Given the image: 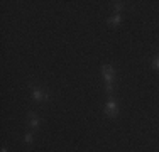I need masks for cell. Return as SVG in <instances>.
I'll return each mask as SVG.
<instances>
[{"instance_id": "4", "label": "cell", "mask_w": 159, "mask_h": 152, "mask_svg": "<svg viewBox=\"0 0 159 152\" xmlns=\"http://www.w3.org/2000/svg\"><path fill=\"white\" fill-rule=\"evenodd\" d=\"M27 127L31 130H39L43 127V118L39 115H36L34 112H29L27 113Z\"/></svg>"}, {"instance_id": "3", "label": "cell", "mask_w": 159, "mask_h": 152, "mask_svg": "<svg viewBox=\"0 0 159 152\" xmlns=\"http://www.w3.org/2000/svg\"><path fill=\"white\" fill-rule=\"evenodd\" d=\"M103 113H105V117L107 118H110V120H113V118H117L119 117V103H117V100H115V96H108V100L105 101V106H103Z\"/></svg>"}, {"instance_id": "1", "label": "cell", "mask_w": 159, "mask_h": 152, "mask_svg": "<svg viewBox=\"0 0 159 152\" xmlns=\"http://www.w3.org/2000/svg\"><path fill=\"white\" fill-rule=\"evenodd\" d=\"M102 79H103V88L108 96L113 95V88H115L117 81V71L112 64H102Z\"/></svg>"}, {"instance_id": "8", "label": "cell", "mask_w": 159, "mask_h": 152, "mask_svg": "<svg viewBox=\"0 0 159 152\" xmlns=\"http://www.w3.org/2000/svg\"><path fill=\"white\" fill-rule=\"evenodd\" d=\"M152 68H154L156 71H159V54H156V56L152 58Z\"/></svg>"}, {"instance_id": "9", "label": "cell", "mask_w": 159, "mask_h": 152, "mask_svg": "<svg viewBox=\"0 0 159 152\" xmlns=\"http://www.w3.org/2000/svg\"><path fill=\"white\" fill-rule=\"evenodd\" d=\"M0 152H7V147H2V150H0Z\"/></svg>"}, {"instance_id": "2", "label": "cell", "mask_w": 159, "mask_h": 152, "mask_svg": "<svg viewBox=\"0 0 159 152\" xmlns=\"http://www.w3.org/2000/svg\"><path fill=\"white\" fill-rule=\"evenodd\" d=\"M29 90H31L32 100L36 101V103H49V101L52 100L51 91H48L46 88L36 85V83H29Z\"/></svg>"}, {"instance_id": "6", "label": "cell", "mask_w": 159, "mask_h": 152, "mask_svg": "<svg viewBox=\"0 0 159 152\" xmlns=\"http://www.w3.org/2000/svg\"><path fill=\"white\" fill-rule=\"evenodd\" d=\"M34 140H36V139H34V134H32V132H25V134L22 135V142H24L25 145H32Z\"/></svg>"}, {"instance_id": "5", "label": "cell", "mask_w": 159, "mask_h": 152, "mask_svg": "<svg viewBox=\"0 0 159 152\" xmlns=\"http://www.w3.org/2000/svg\"><path fill=\"white\" fill-rule=\"evenodd\" d=\"M122 22H124L122 14H113L112 17L107 19V25H110V27H119V25H122Z\"/></svg>"}, {"instance_id": "7", "label": "cell", "mask_w": 159, "mask_h": 152, "mask_svg": "<svg viewBox=\"0 0 159 152\" xmlns=\"http://www.w3.org/2000/svg\"><path fill=\"white\" fill-rule=\"evenodd\" d=\"M112 7H113V10H115V14H120L125 9V2H113Z\"/></svg>"}]
</instances>
